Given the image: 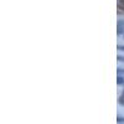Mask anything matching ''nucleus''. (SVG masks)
I'll return each mask as SVG.
<instances>
[{"instance_id": "7", "label": "nucleus", "mask_w": 124, "mask_h": 124, "mask_svg": "<svg viewBox=\"0 0 124 124\" xmlns=\"http://www.w3.org/2000/svg\"><path fill=\"white\" fill-rule=\"evenodd\" d=\"M118 50H123L124 51V46H118Z\"/></svg>"}, {"instance_id": "5", "label": "nucleus", "mask_w": 124, "mask_h": 124, "mask_svg": "<svg viewBox=\"0 0 124 124\" xmlns=\"http://www.w3.org/2000/svg\"><path fill=\"white\" fill-rule=\"evenodd\" d=\"M118 60L122 61V62H124V56H118Z\"/></svg>"}, {"instance_id": "4", "label": "nucleus", "mask_w": 124, "mask_h": 124, "mask_svg": "<svg viewBox=\"0 0 124 124\" xmlns=\"http://www.w3.org/2000/svg\"><path fill=\"white\" fill-rule=\"evenodd\" d=\"M117 72H118V76H122V77L124 76V68H118Z\"/></svg>"}, {"instance_id": "3", "label": "nucleus", "mask_w": 124, "mask_h": 124, "mask_svg": "<svg viewBox=\"0 0 124 124\" xmlns=\"http://www.w3.org/2000/svg\"><path fill=\"white\" fill-rule=\"evenodd\" d=\"M117 83H118V85H123V83H124V79H123L122 76H118V78H117Z\"/></svg>"}, {"instance_id": "1", "label": "nucleus", "mask_w": 124, "mask_h": 124, "mask_svg": "<svg viewBox=\"0 0 124 124\" xmlns=\"http://www.w3.org/2000/svg\"><path fill=\"white\" fill-rule=\"evenodd\" d=\"M124 32V21L123 20H119L118 21V34L122 35Z\"/></svg>"}, {"instance_id": "2", "label": "nucleus", "mask_w": 124, "mask_h": 124, "mask_svg": "<svg viewBox=\"0 0 124 124\" xmlns=\"http://www.w3.org/2000/svg\"><path fill=\"white\" fill-rule=\"evenodd\" d=\"M119 103H120L122 106H124V91L122 92V96L119 97Z\"/></svg>"}, {"instance_id": "6", "label": "nucleus", "mask_w": 124, "mask_h": 124, "mask_svg": "<svg viewBox=\"0 0 124 124\" xmlns=\"http://www.w3.org/2000/svg\"><path fill=\"white\" fill-rule=\"evenodd\" d=\"M118 122H124V118H119L118 117Z\"/></svg>"}]
</instances>
